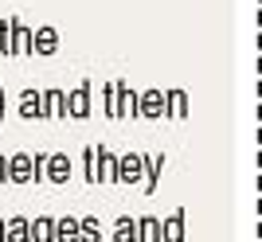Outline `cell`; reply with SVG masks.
I'll return each mask as SVG.
<instances>
[{
    "instance_id": "6da1fadb",
    "label": "cell",
    "mask_w": 262,
    "mask_h": 242,
    "mask_svg": "<svg viewBox=\"0 0 262 242\" xmlns=\"http://www.w3.org/2000/svg\"><path fill=\"white\" fill-rule=\"evenodd\" d=\"M0 55H32V28L20 20V16H4L0 20Z\"/></svg>"
},
{
    "instance_id": "7a4b0ae2",
    "label": "cell",
    "mask_w": 262,
    "mask_h": 242,
    "mask_svg": "<svg viewBox=\"0 0 262 242\" xmlns=\"http://www.w3.org/2000/svg\"><path fill=\"white\" fill-rule=\"evenodd\" d=\"M4 184H16V187L35 184V153L8 156V160H4Z\"/></svg>"
},
{
    "instance_id": "3957f363",
    "label": "cell",
    "mask_w": 262,
    "mask_h": 242,
    "mask_svg": "<svg viewBox=\"0 0 262 242\" xmlns=\"http://www.w3.org/2000/svg\"><path fill=\"white\" fill-rule=\"evenodd\" d=\"M59 47H63V35H59V28H51V23H43V28H32V59H51Z\"/></svg>"
},
{
    "instance_id": "277c9868",
    "label": "cell",
    "mask_w": 262,
    "mask_h": 242,
    "mask_svg": "<svg viewBox=\"0 0 262 242\" xmlns=\"http://www.w3.org/2000/svg\"><path fill=\"white\" fill-rule=\"evenodd\" d=\"M90 94H94V82H90V78H82V82H78V86L67 94V117L86 121L90 110H94V106H90Z\"/></svg>"
},
{
    "instance_id": "5b68a950",
    "label": "cell",
    "mask_w": 262,
    "mask_h": 242,
    "mask_svg": "<svg viewBox=\"0 0 262 242\" xmlns=\"http://www.w3.org/2000/svg\"><path fill=\"white\" fill-rule=\"evenodd\" d=\"M39 117L43 121H71L67 117V90H59V86L39 90Z\"/></svg>"
},
{
    "instance_id": "8992f818",
    "label": "cell",
    "mask_w": 262,
    "mask_h": 242,
    "mask_svg": "<svg viewBox=\"0 0 262 242\" xmlns=\"http://www.w3.org/2000/svg\"><path fill=\"white\" fill-rule=\"evenodd\" d=\"M145 176V153H125L118 156V184L121 187H137Z\"/></svg>"
},
{
    "instance_id": "52a82bcc",
    "label": "cell",
    "mask_w": 262,
    "mask_h": 242,
    "mask_svg": "<svg viewBox=\"0 0 262 242\" xmlns=\"http://www.w3.org/2000/svg\"><path fill=\"white\" fill-rule=\"evenodd\" d=\"M43 184H71V156L67 153H47L43 156Z\"/></svg>"
},
{
    "instance_id": "ba28073f",
    "label": "cell",
    "mask_w": 262,
    "mask_h": 242,
    "mask_svg": "<svg viewBox=\"0 0 262 242\" xmlns=\"http://www.w3.org/2000/svg\"><path fill=\"white\" fill-rule=\"evenodd\" d=\"M137 117H145V121H161L164 117V90H141L137 94Z\"/></svg>"
},
{
    "instance_id": "9c48e42d",
    "label": "cell",
    "mask_w": 262,
    "mask_h": 242,
    "mask_svg": "<svg viewBox=\"0 0 262 242\" xmlns=\"http://www.w3.org/2000/svg\"><path fill=\"white\" fill-rule=\"evenodd\" d=\"M114 98H118V121H129V117H137V90H133L129 82L114 78Z\"/></svg>"
},
{
    "instance_id": "30bf717a",
    "label": "cell",
    "mask_w": 262,
    "mask_h": 242,
    "mask_svg": "<svg viewBox=\"0 0 262 242\" xmlns=\"http://www.w3.org/2000/svg\"><path fill=\"white\" fill-rule=\"evenodd\" d=\"M94 164H98V187L118 184V153H110L106 144H94Z\"/></svg>"
},
{
    "instance_id": "8fae6325",
    "label": "cell",
    "mask_w": 262,
    "mask_h": 242,
    "mask_svg": "<svg viewBox=\"0 0 262 242\" xmlns=\"http://www.w3.org/2000/svg\"><path fill=\"white\" fill-rule=\"evenodd\" d=\"M188 215H184V207H176L168 219H161V242H184L188 238Z\"/></svg>"
},
{
    "instance_id": "7c38bea8",
    "label": "cell",
    "mask_w": 262,
    "mask_h": 242,
    "mask_svg": "<svg viewBox=\"0 0 262 242\" xmlns=\"http://www.w3.org/2000/svg\"><path fill=\"white\" fill-rule=\"evenodd\" d=\"M188 117V90L172 86L164 90V121H184Z\"/></svg>"
},
{
    "instance_id": "4fadbf2b",
    "label": "cell",
    "mask_w": 262,
    "mask_h": 242,
    "mask_svg": "<svg viewBox=\"0 0 262 242\" xmlns=\"http://www.w3.org/2000/svg\"><path fill=\"white\" fill-rule=\"evenodd\" d=\"M161 172H164V153H145V176H141V191H145V196H153V191H157Z\"/></svg>"
},
{
    "instance_id": "5bb4252c",
    "label": "cell",
    "mask_w": 262,
    "mask_h": 242,
    "mask_svg": "<svg viewBox=\"0 0 262 242\" xmlns=\"http://www.w3.org/2000/svg\"><path fill=\"white\" fill-rule=\"evenodd\" d=\"M28 242H55V219H28Z\"/></svg>"
},
{
    "instance_id": "9a60e30c",
    "label": "cell",
    "mask_w": 262,
    "mask_h": 242,
    "mask_svg": "<svg viewBox=\"0 0 262 242\" xmlns=\"http://www.w3.org/2000/svg\"><path fill=\"white\" fill-rule=\"evenodd\" d=\"M16 113H20L24 121H35V117H39V90H35V86L20 90V102H16Z\"/></svg>"
},
{
    "instance_id": "2e32d148",
    "label": "cell",
    "mask_w": 262,
    "mask_h": 242,
    "mask_svg": "<svg viewBox=\"0 0 262 242\" xmlns=\"http://www.w3.org/2000/svg\"><path fill=\"white\" fill-rule=\"evenodd\" d=\"M114 242H141V234H137V219H133V215L114 219Z\"/></svg>"
},
{
    "instance_id": "e0dca14e",
    "label": "cell",
    "mask_w": 262,
    "mask_h": 242,
    "mask_svg": "<svg viewBox=\"0 0 262 242\" xmlns=\"http://www.w3.org/2000/svg\"><path fill=\"white\" fill-rule=\"evenodd\" d=\"M137 234H141V242H161V215H141Z\"/></svg>"
},
{
    "instance_id": "ac0fdd59",
    "label": "cell",
    "mask_w": 262,
    "mask_h": 242,
    "mask_svg": "<svg viewBox=\"0 0 262 242\" xmlns=\"http://www.w3.org/2000/svg\"><path fill=\"white\" fill-rule=\"evenodd\" d=\"M55 242H78V219L75 215L55 219Z\"/></svg>"
},
{
    "instance_id": "d6986e66",
    "label": "cell",
    "mask_w": 262,
    "mask_h": 242,
    "mask_svg": "<svg viewBox=\"0 0 262 242\" xmlns=\"http://www.w3.org/2000/svg\"><path fill=\"white\" fill-rule=\"evenodd\" d=\"M4 242H28V219L24 215L4 219Z\"/></svg>"
},
{
    "instance_id": "ffe728a7",
    "label": "cell",
    "mask_w": 262,
    "mask_h": 242,
    "mask_svg": "<svg viewBox=\"0 0 262 242\" xmlns=\"http://www.w3.org/2000/svg\"><path fill=\"white\" fill-rule=\"evenodd\" d=\"M78 242H102V223L98 219H78Z\"/></svg>"
},
{
    "instance_id": "44dd1931",
    "label": "cell",
    "mask_w": 262,
    "mask_h": 242,
    "mask_svg": "<svg viewBox=\"0 0 262 242\" xmlns=\"http://www.w3.org/2000/svg\"><path fill=\"white\" fill-rule=\"evenodd\" d=\"M82 176H86V184L98 187V164H94V144H86L82 149Z\"/></svg>"
},
{
    "instance_id": "7402d4cb",
    "label": "cell",
    "mask_w": 262,
    "mask_h": 242,
    "mask_svg": "<svg viewBox=\"0 0 262 242\" xmlns=\"http://www.w3.org/2000/svg\"><path fill=\"white\" fill-rule=\"evenodd\" d=\"M102 113H106L110 121H118V98H114V82H106V86H102Z\"/></svg>"
},
{
    "instance_id": "603a6c76",
    "label": "cell",
    "mask_w": 262,
    "mask_h": 242,
    "mask_svg": "<svg viewBox=\"0 0 262 242\" xmlns=\"http://www.w3.org/2000/svg\"><path fill=\"white\" fill-rule=\"evenodd\" d=\"M4 117H8V94H4V82H0V125H4Z\"/></svg>"
},
{
    "instance_id": "cb8c5ba5",
    "label": "cell",
    "mask_w": 262,
    "mask_h": 242,
    "mask_svg": "<svg viewBox=\"0 0 262 242\" xmlns=\"http://www.w3.org/2000/svg\"><path fill=\"white\" fill-rule=\"evenodd\" d=\"M4 160H8V156L0 153V184H4Z\"/></svg>"
},
{
    "instance_id": "d4e9b609",
    "label": "cell",
    "mask_w": 262,
    "mask_h": 242,
    "mask_svg": "<svg viewBox=\"0 0 262 242\" xmlns=\"http://www.w3.org/2000/svg\"><path fill=\"white\" fill-rule=\"evenodd\" d=\"M0 242H4V219H0Z\"/></svg>"
}]
</instances>
